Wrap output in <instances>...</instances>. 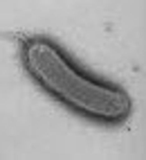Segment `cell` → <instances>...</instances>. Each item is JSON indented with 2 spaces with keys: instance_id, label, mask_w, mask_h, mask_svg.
<instances>
[{
  "instance_id": "obj_1",
  "label": "cell",
  "mask_w": 146,
  "mask_h": 160,
  "mask_svg": "<svg viewBox=\"0 0 146 160\" xmlns=\"http://www.w3.org/2000/svg\"><path fill=\"white\" fill-rule=\"evenodd\" d=\"M23 54L25 66L36 77V81L72 108L101 120H119L128 113V97L121 90L79 74L70 66V61L47 41H27Z\"/></svg>"
}]
</instances>
